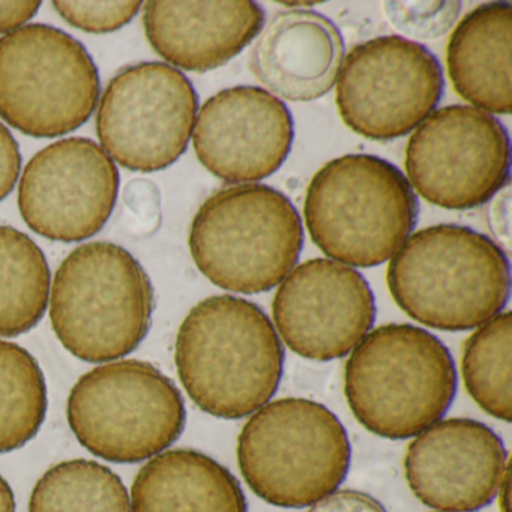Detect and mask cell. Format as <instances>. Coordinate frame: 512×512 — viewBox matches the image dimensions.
Returning <instances> with one entry per match:
<instances>
[{
	"instance_id": "obj_19",
	"label": "cell",
	"mask_w": 512,
	"mask_h": 512,
	"mask_svg": "<svg viewBox=\"0 0 512 512\" xmlns=\"http://www.w3.org/2000/svg\"><path fill=\"white\" fill-rule=\"evenodd\" d=\"M511 40L509 2L475 8L452 32L446 50L449 79L475 109L511 115Z\"/></svg>"
},
{
	"instance_id": "obj_2",
	"label": "cell",
	"mask_w": 512,
	"mask_h": 512,
	"mask_svg": "<svg viewBox=\"0 0 512 512\" xmlns=\"http://www.w3.org/2000/svg\"><path fill=\"white\" fill-rule=\"evenodd\" d=\"M386 283L395 304L440 331H469L502 313L511 292L505 251L457 224L419 230L394 254Z\"/></svg>"
},
{
	"instance_id": "obj_27",
	"label": "cell",
	"mask_w": 512,
	"mask_h": 512,
	"mask_svg": "<svg viewBox=\"0 0 512 512\" xmlns=\"http://www.w3.org/2000/svg\"><path fill=\"white\" fill-rule=\"evenodd\" d=\"M124 200L146 233L154 232L160 226L161 196L154 182L148 179H134L125 187Z\"/></svg>"
},
{
	"instance_id": "obj_14",
	"label": "cell",
	"mask_w": 512,
	"mask_h": 512,
	"mask_svg": "<svg viewBox=\"0 0 512 512\" xmlns=\"http://www.w3.org/2000/svg\"><path fill=\"white\" fill-rule=\"evenodd\" d=\"M278 337L311 361L349 355L373 328L376 304L356 269L328 259L296 266L272 302Z\"/></svg>"
},
{
	"instance_id": "obj_6",
	"label": "cell",
	"mask_w": 512,
	"mask_h": 512,
	"mask_svg": "<svg viewBox=\"0 0 512 512\" xmlns=\"http://www.w3.org/2000/svg\"><path fill=\"white\" fill-rule=\"evenodd\" d=\"M304 245L289 197L262 184L233 185L205 200L190 230V251L215 286L254 295L290 274Z\"/></svg>"
},
{
	"instance_id": "obj_18",
	"label": "cell",
	"mask_w": 512,
	"mask_h": 512,
	"mask_svg": "<svg viewBox=\"0 0 512 512\" xmlns=\"http://www.w3.org/2000/svg\"><path fill=\"white\" fill-rule=\"evenodd\" d=\"M343 59V37L328 17L283 11L260 32L250 70L274 97L307 103L331 91Z\"/></svg>"
},
{
	"instance_id": "obj_22",
	"label": "cell",
	"mask_w": 512,
	"mask_h": 512,
	"mask_svg": "<svg viewBox=\"0 0 512 512\" xmlns=\"http://www.w3.org/2000/svg\"><path fill=\"white\" fill-rule=\"evenodd\" d=\"M29 512H131L122 479L97 461H62L35 484Z\"/></svg>"
},
{
	"instance_id": "obj_7",
	"label": "cell",
	"mask_w": 512,
	"mask_h": 512,
	"mask_svg": "<svg viewBox=\"0 0 512 512\" xmlns=\"http://www.w3.org/2000/svg\"><path fill=\"white\" fill-rule=\"evenodd\" d=\"M340 419L307 398H281L248 419L238 439L239 470L256 496L305 508L340 487L350 466Z\"/></svg>"
},
{
	"instance_id": "obj_28",
	"label": "cell",
	"mask_w": 512,
	"mask_h": 512,
	"mask_svg": "<svg viewBox=\"0 0 512 512\" xmlns=\"http://www.w3.org/2000/svg\"><path fill=\"white\" fill-rule=\"evenodd\" d=\"M308 512H386L382 503L358 490H335L314 503Z\"/></svg>"
},
{
	"instance_id": "obj_11",
	"label": "cell",
	"mask_w": 512,
	"mask_h": 512,
	"mask_svg": "<svg viewBox=\"0 0 512 512\" xmlns=\"http://www.w3.org/2000/svg\"><path fill=\"white\" fill-rule=\"evenodd\" d=\"M335 83L344 124L376 142L418 128L434 112L445 88L436 56L422 44L392 35L356 46Z\"/></svg>"
},
{
	"instance_id": "obj_3",
	"label": "cell",
	"mask_w": 512,
	"mask_h": 512,
	"mask_svg": "<svg viewBox=\"0 0 512 512\" xmlns=\"http://www.w3.org/2000/svg\"><path fill=\"white\" fill-rule=\"evenodd\" d=\"M457 392L454 359L425 329L391 323L350 352L344 394L353 416L385 439L418 436L448 412Z\"/></svg>"
},
{
	"instance_id": "obj_17",
	"label": "cell",
	"mask_w": 512,
	"mask_h": 512,
	"mask_svg": "<svg viewBox=\"0 0 512 512\" xmlns=\"http://www.w3.org/2000/svg\"><path fill=\"white\" fill-rule=\"evenodd\" d=\"M152 49L169 64L194 73L217 70L238 56L265 25L256 2L152 0L143 14Z\"/></svg>"
},
{
	"instance_id": "obj_5",
	"label": "cell",
	"mask_w": 512,
	"mask_h": 512,
	"mask_svg": "<svg viewBox=\"0 0 512 512\" xmlns=\"http://www.w3.org/2000/svg\"><path fill=\"white\" fill-rule=\"evenodd\" d=\"M155 293L139 260L112 242L71 251L56 271L50 320L62 346L91 364L130 355L151 329Z\"/></svg>"
},
{
	"instance_id": "obj_33",
	"label": "cell",
	"mask_w": 512,
	"mask_h": 512,
	"mask_svg": "<svg viewBox=\"0 0 512 512\" xmlns=\"http://www.w3.org/2000/svg\"><path fill=\"white\" fill-rule=\"evenodd\" d=\"M499 509L500 512H509V470L500 484L499 491Z\"/></svg>"
},
{
	"instance_id": "obj_32",
	"label": "cell",
	"mask_w": 512,
	"mask_h": 512,
	"mask_svg": "<svg viewBox=\"0 0 512 512\" xmlns=\"http://www.w3.org/2000/svg\"><path fill=\"white\" fill-rule=\"evenodd\" d=\"M0 512H16L13 488L2 475H0Z\"/></svg>"
},
{
	"instance_id": "obj_25",
	"label": "cell",
	"mask_w": 512,
	"mask_h": 512,
	"mask_svg": "<svg viewBox=\"0 0 512 512\" xmlns=\"http://www.w3.org/2000/svg\"><path fill=\"white\" fill-rule=\"evenodd\" d=\"M460 2H388L389 23L407 37L436 40L448 34L460 14Z\"/></svg>"
},
{
	"instance_id": "obj_15",
	"label": "cell",
	"mask_w": 512,
	"mask_h": 512,
	"mask_svg": "<svg viewBox=\"0 0 512 512\" xmlns=\"http://www.w3.org/2000/svg\"><path fill=\"white\" fill-rule=\"evenodd\" d=\"M508 470L502 439L475 419L437 421L415 436L404 457L410 490L440 512H475L490 505Z\"/></svg>"
},
{
	"instance_id": "obj_4",
	"label": "cell",
	"mask_w": 512,
	"mask_h": 512,
	"mask_svg": "<svg viewBox=\"0 0 512 512\" xmlns=\"http://www.w3.org/2000/svg\"><path fill=\"white\" fill-rule=\"evenodd\" d=\"M305 224L322 253L347 266L392 259L418 220V199L400 169L374 155H344L311 179Z\"/></svg>"
},
{
	"instance_id": "obj_24",
	"label": "cell",
	"mask_w": 512,
	"mask_h": 512,
	"mask_svg": "<svg viewBox=\"0 0 512 512\" xmlns=\"http://www.w3.org/2000/svg\"><path fill=\"white\" fill-rule=\"evenodd\" d=\"M511 311L481 325L464 344L461 373L472 400L484 412L511 422Z\"/></svg>"
},
{
	"instance_id": "obj_20",
	"label": "cell",
	"mask_w": 512,
	"mask_h": 512,
	"mask_svg": "<svg viewBox=\"0 0 512 512\" xmlns=\"http://www.w3.org/2000/svg\"><path fill=\"white\" fill-rule=\"evenodd\" d=\"M130 503L131 512H248L233 473L194 449L152 457L134 478Z\"/></svg>"
},
{
	"instance_id": "obj_9",
	"label": "cell",
	"mask_w": 512,
	"mask_h": 512,
	"mask_svg": "<svg viewBox=\"0 0 512 512\" xmlns=\"http://www.w3.org/2000/svg\"><path fill=\"white\" fill-rule=\"evenodd\" d=\"M100 74L80 41L28 25L0 38V118L26 136L53 139L89 121Z\"/></svg>"
},
{
	"instance_id": "obj_10",
	"label": "cell",
	"mask_w": 512,
	"mask_h": 512,
	"mask_svg": "<svg viewBox=\"0 0 512 512\" xmlns=\"http://www.w3.org/2000/svg\"><path fill=\"white\" fill-rule=\"evenodd\" d=\"M199 98L190 80L163 62L116 74L100 101L97 136L104 152L133 172L167 169L187 151Z\"/></svg>"
},
{
	"instance_id": "obj_13",
	"label": "cell",
	"mask_w": 512,
	"mask_h": 512,
	"mask_svg": "<svg viewBox=\"0 0 512 512\" xmlns=\"http://www.w3.org/2000/svg\"><path fill=\"white\" fill-rule=\"evenodd\" d=\"M118 194L115 161L91 139L71 137L46 146L26 164L19 209L43 238L80 242L106 226Z\"/></svg>"
},
{
	"instance_id": "obj_21",
	"label": "cell",
	"mask_w": 512,
	"mask_h": 512,
	"mask_svg": "<svg viewBox=\"0 0 512 512\" xmlns=\"http://www.w3.org/2000/svg\"><path fill=\"white\" fill-rule=\"evenodd\" d=\"M50 268L26 233L0 224V337H17L43 319L49 305Z\"/></svg>"
},
{
	"instance_id": "obj_30",
	"label": "cell",
	"mask_w": 512,
	"mask_h": 512,
	"mask_svg": "<svg viewBox=\"0 0 512 512\" xmlns=\"http://www.w3.org/2000/svg\"><path fill=\"white\" fill-rule=\"evenodd\" d=\"M509 214H511V188L509 184L494 196L488 211L490 229L496 236L499 247L508 254L511 251V229H509Z\"/></svg>"
},
{
	"instance_id": "obj_26",
	"label": "cell",
	"mask_w": 512,
	"mask_h": 512,
	"mask_svg": "<svg viewBox=\"0 0 512 512\" xmlns=\"http://www.w3.org/2000/svg\"><path fill=\"white\" fill-rule=\"evenodd\" d=\"M59 16L89 34H110L131 22L142 2H53Z\"/></svg>"
},
{
	"instance_id": "obj_12",
	"label": "cell",
	"mask_w": 512,
	"mask_h": 512,
	"mask_svg": "<svg viewBox=\"0 0 512 512\" xmlns=\"http://www.w3.org/2000/svg\"><path fill=\"white\" fill-rule=\"evenodd\" d=\"M509 167L508 131L475 107L436 110L407 143V181L440 208L463 211L484 205L509 184Z\"/></svg>"
},
{
	"instance_id": "obj_16",
	"label": "cell",
	"mask_w": 512,
	"mask_h": 512,
	"mask_svg": "<svg viewBox=\"0 0 512 512\" xmlns=\"http://www.w3.org/2000/svg\"><path fill=\"white\" fill-rule=\"evenodd\" d=\"M293 137L292 113L283 101L256 86H236L203 104L193 145L212 175L232 184H250L283 166Z\"/></svg>"
},
{
	"instance_id": "obj_34",
	"label": "cell",
	"mask_w": 512,
	"mask_h": 512,
	"mask_svg": "<svg viewBox=\"0 0 512 512\" xmlns=\"http://www.w3.org/2000/svg\"><path fill=\"white\" fill-rule=\"evenodd\" d=\"M440 512V511H439Z\"/></svg>"
},
{
	"instance_id": "obj_23",
	"label": "cell",
	"mask_w": 512,
	"mask_h": 512,
	"mask_svg": "<svg viewBox=\"0 0 512 512\" xmlns=\"http://www.w3.org/2000/svg\"><path fill=\"white\" fill-rule=\"evenodd\" d=\"M46 412V379L37 359L19 344L0 341V454L31 442Z\"/></svg>"
},
{
	"instance_id": "obj_1",
	"label": "cell",
	"mask_w": 512,
	"mask_h": 512,
	"mask_svg": "<svg viewBox=\"0 0 512 512\" xmlns=\"http://www.w3.org/2000/svg\"><path fill=\"white\" fill-rule=\"evenodd\" d=\"M175 364L199 409L239 419L274 397L283 376L284 349L262 308L236 296H211L182 322Z\"/></svg>"
},
{
	"instance_id": "obj_8",
	"label": "cell",
	"mask_w": 512,
	"mask_h": 512,
	"mask_svg": "<svg viewBox=\"0 0 512 512\" xmlns=\"http://www.w3.org/2000/svg\"><path fill=\"white\" fill-rule=\"evenodd\" d=\"M68 424L92 454L139 463L166 451L187 421L175 383L149 362H109L83 374L71 389Z\"/></svg>"
},
{
	"instance_id": "obj_29",
	"label": "cell",
	"mask_w": 512,
	"mask_h": 512,
	"mask_svg": "<svg viewBox=\"0 0 512 512\" xmlns=\"http://www.w3.org/2000/svg\"><path fill=\"white\" fill-rule=\"evenodd\" d=\"M22 155L11 131L0 122V202L10 196L19 181Z\"/></svg>"
},
{
	"instance_id": "obj_31",
	"label": "cell",
	"mask_w": 512,
	"mask_h": 512,
	"mask_svg": "<svg viewBox=\"0 0 512 512\" xmlns=\"http://www.w3.org/2000/svg\"><path fill=\"white\" fill-rule=\"evenodd\" d=\"M41 2H0V34H11L34 19Z\"/></svg>"
}]
</instances>
